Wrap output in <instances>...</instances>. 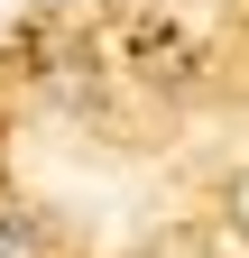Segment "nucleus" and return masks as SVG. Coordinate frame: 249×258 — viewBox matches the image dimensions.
Here are the masks:
<instances>
[{
    "mask_svg": "<svg viewBox=\"0 0 249 258\" xmlns=\"http://www.w3.org/2000/svg\"><path fill=\"white\" fill-rule=\"evenodd\" d=\"M0 258H46V231L28 203H0Z\"/></svg>",
    "mask_w": 249,
    "mask_h": 258,
    "instance_id": "f257e3e1",
    "label": "nucleus"
},
{
    "mask_svg": "<svg viewBox=\"0 0 249 258\" xmlns=\"http://www.w3.org/2000/svg\"><path fill=\"white\" fill-rule=\"evenodd\" d=\"M37 10H74V19H83V10H92V0H37Z\"/></svg>",
    "mask_w": 249,
    "mask_h": 258,
    "instance_id": "f03ea898",
    "label": "nucleus"
}]
</instances>
